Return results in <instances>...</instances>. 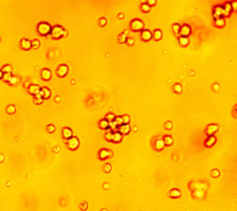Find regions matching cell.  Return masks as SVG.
Segmentation results:
<instances>
[{
  "label": "cell",
  "mask_w": 237,
  "mask_h": 211,
  "mask_svg": "<svg viewBox=\"0 0 237 211\" xmlns=\"http://www.w3.org/2000/svg\"><path fill=\"white\" fill-rule=\"evenodd\" d=\"M130 131H131V128L128 124H122L121 126H120V127L118 128V132H120L121 135L128 134V133L130 132Z\"/></svg>",
  "instance_id": "5bb4252c"
},
{
  "label": "cell",
  "mask_w": 237,
  "mask_h": 211,
  "mask_svg": "<svg viewBox=\"0 0 237 211\" xmlns=\"http://www.w3.org/2000/svg\"><path fill=\"white\" fill-rule=\"evenodd\" d=\"M110 168H111V166L109 164H107V165L104 166V171H106V172H109Z\"/></svg>",
  "instance_id": "7bdbcfd3"
},
{
  "label": "cell",
  "mask_w": 237,
  "mask_h": 211,
  "mask_svg": "<svg viewBox=\"0 0 237 211\" xmlns=\"http://www.w3.org/2000/svg\"><path fill=\"white\" fill-rule=\"evenodd\" d=\"M152 37H154L156 41H159L162 38V33H161L160 30H155L154 32V34L152 35Z\"/></svg>",
  "instance_id": "d4e9b609"
},
{
  "label": "cell",
  "mask_w": 237,
  "mask_h": 211,
  "mask_svg": "<svg viewBox=\"0 0 237 211\" xmlns=\"http://www.w3.org/2000/svg\"><path fill=\"white\" fill-rule=\"evenodd\" d=\"M182 86L181 84L179 83H176L175 85L173 86V91L175 92V93H177V94H180V93H182Z\"/></svg>",
  "instance_id": "e575fe53"
},
{
  "label": "cell",
  "mask_w": 237,
  "mask_h": 211,
  "mask_svg": "<svg viewBox=\"0 0 237 211\" xmlns=\"http://www.w3.org/2000/svg\"><path fill=\"white\" fill-rule=\"evenodd\" d=\"M165 128L166 129H168V130H171V128H172V124H171V122H167L165 124Z\"/></svg>",
  "instance_id": "ee69618b"
},
{
  "label": "cell",
  "mask_w": 237,
  "mask_h": 211,
  "mask_svg": "<svg viewBox=\"0 0 237 211\" xmlns=\"http://www.w3.org/2000/svg\"><path fill=\"white\" fill-rule=\"evenodd\" d=\"M212 175H213V177H218L219 175V173L218 171H212Z\"/></svg>",
  "instance_id": "7dc6e473"
},
{
  "label": "cell",
  "mask_w": 237,
  "mask_h": 211,
  "mask_svg": "<svg viewBox=\"0 0 237 211\" xmlns=\"http://www.w3.org/2000/svg\"><path fill=\"white\" fill-rule=\"evenodd\" d=\"M191 33V28L188 24H184L183 27H181L180 29V32H179V35L180 37H187L188 35H190Z\"/></svg>",
  "instance_id": "8992f818"
},
{
  "label": "cell",
  "mask_w": 237,
  "mask_h": 211,
  "mask_svg": "<svg viewBox=\"0 0 237 211\" xmlns=\"http://www.w3.org/2000/svg\"><path fill=\"white\" fill-rule=\"evenodd\" d=\"M140 9H141V11H142V12L146 13V12H148V11L150 10V7H149V6H148L146 3H144V4H142V5H141Z\"/></svg>",
  "instance_id": "f546056e"
},
{
  "label": "cell",
  "mask_w": 237,
  "mask_h": 211,
  "mask_svg": "<svg viewBox=\"0 0 237 211\" xmlns=\"http://www.w3.org/2000/svg\"><path fill=\"white\" fill-rule=\"evenodd\" d=\"M179 43L182 46H187L189 44V41L187 37H180L179 38Z\"/></svg>",
  "instance_id": "4316f807"
},
{
  "label": "cell",
  "mask_w": 237,
  "mask_h": 211,
  "mask_svg": "<svg viewBox=\"0 0 237 211\" xmlns=\"http://www.w3.org/2000/svg\"><path fill=\"white\" fill-rule=\"evenodd\" d=\"M68 72H69V68L65 64L59 65L58 67V69H57V75L59 77H60V78H64L65 76H67Z\"/></svg>",
  "instance_id": "5b68a950"
},
{
  "label": "cell",
  "mask_w": 237,
  "mask_h": 211,
  "mask_svg": "<svg viewBox=\"0 0 237 211\" xmlns=\"http://www.w3.org/2000/svg\"><path fill=\"white\" fill-rule=\"evenodd\" d=\"M141 38L145 42H148L152 38V33L149 30H143L141 33Z\"/></svg>",
  "instance_id": "7c38bea8"
},
{
  "label": "cell",
  "mask_w": 237,
  "mask_h": 211,
  "mask_svg": "<svg viewBox=\"0 0 237 211\" xmlns=\"http://www.w3.org/2000/svg\"><path fill=\"white\" fill-rule=\"evenodd\" d=\"M64 33H65V29L59 25L54 26L53 28H51V32H50L52 38L55 39V40H58V39H60L61 37H63Z\"/></svg>",
  "instance_id": "6da1fadb"
},
{
  "label": "cell",
  "mask_w": 237,
  "mask_h": 211,
  "mask_svg": "<svg viewBox=\"0 0 237 211\" xmlns=\"http://www.w3.org/2000/svg\"><path fill=\"white\" fill-rule=\"evenodd\" d=\"M164 146H165V145H164L163 140H161V139H158V140H157V141L155 142V148H156V150L161 151V150H162V149L164 148Z\"/></svg>",
  "instance_id": "ffe728a7"
},
{
  "label": "cell",
  "mask_w": 237,
  "mask_h": 211,
  "mask_svg": "<svg viewBox=\"0 0 237 211\" xmlns=\"http://www.w3.org/2000/svg\"><path fill=\"white\" fill-rule=\"evenodd\" d=\"M113 122H114L115 125H116L118 128L122 125V121H121V118L120 117H115V120Z\"/></svg>",
  "instance_id": "d6a6232c"
},
{
  "label": "cell",
  "mask_w": 237,
  "mask_h": 211,
  "mask_svg": "<svg viewBox=\"0 0 237 211\" xmlns=\"http://www.w3.org/2000/svg\"><path fill=\"white\" fill-rule=\"evenodd\" d=\"M80 207L82 209H83V210H85V209L87 208V204L85 203V202H82V204H81V206H80Z\"/></svg>",
  "instance_id": "f6af8a7d"
},
{
  "label": "cell",
  "mask_w": 237,
  "mask_h": 211,
  "mask_svg": "<svg viewBox=\"0 0 237 211\" xmlns=\"http://www.w3.org/2000/svg\"><path fill=\"white\" fill-rule=\"evenodd\" d=\"M39 95H40L43 99H49L50 96H51V92H50V90H49L47 87H43V88L40 89Z\"/></svg>",
  "instance_id": "52a82bcc"
},
{
  "label": "cell",
  "mask_w": 237,
  "mask_h": 211,
  "mask_svg": "<svg viewBox=\"0 0 237 211\" xmlns=\"http://www.w3.org/2000/svg\"><path fill=\"white\" fill-rule=\"evenodd\" d=\"M12 74L11 72H6V73H3L2 80L6 82H11V80H12Z\"/></svg>",
  "instance_id": "603a6c76"
},
{
  "label": "cell",
  "mask_w": 237,
  "mask_h": 211,
  "mask_svg": "<svg viewBox=\"0 0 237 211\" xmlns=\"http://www.w3.org/2000/svg\"><path fill=\"white\" fill-rule=\"evenodd\" d=\"M106 120H107L108 122H112V121H114V120H115V116L112 114H107Z\"/></svg>",
  "instance_id": "ab89813d"
},
{
  "label": "cell",
  "mask_w": 237,
  "mask_h": 211,
  "mask_svg": "<svg viewBox=\"0 0 237 211\" xmlns=\"http://www.w3.org/2000/svg\"><path fill=\"white\" fill-rule=\"evenodd\" d=\"M110 155V152L107 149H102V150H100L99 152V158L100 159H102V160H105V159H107L108 157H109Z\"/></svg>",
  "instance_id": "ac0fdd59"
},
{
  "label": "cell",
  "mask_w": 237,
  "mask_h": 211,
  "mask_svg": "<svg viewBox=\"0 0 237 211\" xmlns=\"http://www.w3.org/2000/svg\"><path fill=\"white\" fill-rule=\"evenodd\" d=\"M6 111H7V113L9 115L11 114H14L16 112V107L14 105H8V107H7V108H6Z\"/></svg>",
  "instance_id": "484cf974"
},
{
  "label": "cell",
  "mask_w": 237,
  "mask_h": 211,
  "mask_svg": "<svg viewBox=\"0 0 237 211\" xmlns=\"http://www.w3.org/2000/svg\"><path fill=\"white\" fill-rule=\"evenodd\" d=\"M146 4H147V5L149 6V7H151V6H154V5H155V4H156V1H155V0H148Z\"/></svg>",
  "instance_id": "bcb514c9"
},
{
  "label": "cell",
  "mask_w": 237,
  "mask_h": 211,
  "mask_svg": "<svg viewBox=\"0 0 237 211\" xmlns=\"http://www.w3.org/2000/svg\"><path fill=\"white\" fill-rule=\"evenodd\" d=\"M121 121H122V124H128L130 122V118L129 116L125 115V116H121Z\"/></svg>",
  "instance_id": "8d00e7d4"
},
{
  "label": "cell",
  "mask_w": 237,
  "mask_h": 211,
  "mask_svg": "<svg viewBox=\"0 0 237 211\" xmlns=\"http://www.w3.org/2000/svg\"><path fill=\"white\" fill-rule=\"evenodd\" d=\"M105 137H106L107 141H108V142H111V141H112V137H113V132H110V131H108V132L106 133Z\"/></svg>",
  "instance_id": "d590c367"
},
{
  "label": "cell",
  "mask_w": 237,
  "mask_h": 211,
  "mask_svg": "<svg viewBox=\"0 0 237 211\" xmlns=\"http://www.w3.org/2000/svg\"><path fill=\"white\" fill-rule=\"evenodd\" d=\"M224 24H225V21L222 18L218 19V20H215V25H216L218 28H221V27H223Z\"/></svg>",
  "instance_id": "83f0119b"
},
{
  "label": "cell",
  "mask_w": 237,
  "mask_h": 211,
  "mask_svg": "<svg viewBox=\"0 0 237 211\" xmlns=\"http://www.w3.org/2000/svg\"><path fill=\"white\" fill-rule=\"evenodd\" d=\"M52 73L50 69H44L43 71H41V78L44 80V81H49L51 79Z\"/></svg>",
  "instance_id": "4fadbf2b"
},
{
  "label": "cell",
  "mask_w": 237,
  "mask_h": 211,
  "mask_svg": "<svg viewBox=\"0 0 237 211\" xmlns=\"http://www.w3.org/2000/svg\"><path fill=\"white\" fill-rule=\"evenodd\" d=\"M2 161H4V157H3V155H0V162H2Z\"/></svg>",
  "instance_id": "c3c4849f"
},
{
  "label": "cell",
  "mask_w": 237,
  "mask_h": 211,
  "mask_svg": "<svg viewBox=\"0 0 237 211\" xmlns=\"http://www.w3.org/2000/svg\"><path fill=\"white\" fill-rule=\"evenodd\" d=\"M46 130H47V132H50V133H52V132H55V126H54L53 124H49L47 125V127H46Z\"/></svg>",
  "instance_id": "60d3db41"
},
{
  "label": "cell",
  "mask_w": 237,
  "mask_h": 211,
  "mask_svg": "<svg viewBox=\"0 0 237 211\" xmlns=\"http://www.w3.org/2000/svg\"><path fill=\"white\" fill-rule=\"evenodd\" d=\"M66 145L67 147L69 148V150H76L77 148L79 147L80 145V142H79V139L77 137H72L69 138V139H68L66 142Z\"/></svg>",
  "instance_id": "3957f363"
},
{
  "label": "cell",
  "mask_w": 237,
  "mask_h": 211,
  "mask_svg": "<svg viewBox=\"0 0 237 211\" xmlns=\"http://www.w3.org/2000/svg\"><path fill=\"white\" fill-rule=\"evenodd\" d=\"M2 76H3V71L0 69V79H2Z\"/></svg>",
  "instance_id": "681fc988"
},
{
  "label": "cell",
  "mask_w": 237,
  "mask_h": 211,
  "mask_svg": "<svg viewBox=\"0 0 237 211\" xmlns=\"http://www.w3.org/2000/svg\"><path fill=\"white\" fill-rule=\"evenodd\" d=\"M223 14H222V17H229L230 14L232 12V3L231 2H227L223 7Z\"/></svg>",
  "instance_id": "ba28073f"
},
{
  "label": "cell",
  "mask_w": 237,
  "mask_h": 211,
  "mask_svg": "<svg viewBox=\"0 0 237 211\" xmlns=\"http://www.w3.org/2000/svg\"><path fill=\"white\" fill-rule=\"evenodd\" d=\"M40 89H41V88H40L38 85H36V84H31V85L28 87V93L30 94H32V95H33V96H35V95L39 94Z\"/></svg>",
  "instance_id": "30bf717a"
},
{
  "label": "cell",
  "mask_w": 237,
  "mask_h": 211,
  "mask_svg": "<svg viewBox=\"0 0 237 211\" xmlns=\"http://www.w3.org/2000/svg\"><path fill=\"white\" fill-rule=\"evenodd\" d=\"M108 128H110V132H112L113 133L114 132H118V127L115 125L114 122H109V125H108Z\"/></svg>",
  "instance_id": "1f68e13d"
},
{
  "label": "cell",
  "mask_w": 237,
  "mask_h": 211,
  "mask_svg": "<svg viewBox=\"0 0 237 211\" xmlns=\"http://www.w3.org/2000/svg\"><path fill=\"white\" fill-rule=\"evenodd\" d=\"M11 71H12V67L10 66V65H6V66L3 67L2 69V71H4V72H11Z\"/></svg>",
  "instance_id": "f35d334b"
},
{
  "label": "cell",
  "mask_w": 237,
  "mask_h": 211,
  "mask_svg": "<svg viewBox=\"0 0 237 211\" xmlns=\"http://www.w3.org/2000/svg\"><path fill=\"white\" fill-rule=\"evenodd\" d=\"M169 195L171 196V198H179L181 196V192L178 189H172V190L170 191Z\"/></svg>",
  "instance_id": "d6986e66"
},
{
  "label": "cell",
  "mask_w": 237,
  "mask_h": 211,
  "mask_svg": "<svg viewBox=\"0 0 237 211\" xmlns=\"http://www.w3.org/2000/svg\"><path fill=\"white\" fill-rule=\"evenodd\" d=\"M108 125H109V122L107 121V120H100L99 123H98V126H99V128H100V129H102V130H107V128H108Z\"/></svg>",
  "instance_id": "cb8c5ba5"
},
{
  "label": "cell",
  "mask_w": 237,
  "mask_h": 211,
  "mask_svg": "<svg viewBox=\"0 0 237 211\" xmlns=\"http://www.w3.org/2000/svg\"><path fill=\"white\" fill-rule=\"evenodd\" d=\"M37 32L42 36L48 35L50 32H51V26H50V24L46 22L39 23L38 26H37Z\"/></svg>",
  "instance_id": "7a4b0ae2"
},
{
  "label": "cell",
  "mask_w": 237,
  "mask_h": 211,
  "mask_svg": "<svg viewBox=\"0 0 237 211\" xmlns=\"http://www.w3.org/2000/svg\"><path fill=\"white\" fill-rule=\"evenodd\" d=\"M163 143H164V145H167V146H171V145L173 144V139H172V137L170 136V135H166L163 138Z\"/></svg>",
  "instance_id": "7402d4cb"
},
{
  "label": "cell",
  "mask_w": 237,
  "mask_h": 211,
  "mask_svg": "<svg viewBox=\"0 0 237 211\" xmlns=\"http://www.w3.org/2000/svg\"><path fill=\"white\" fill-rule=\"evenodd\" d=\"M39 46H40V42L37 39H34V40H33L31 42V46L33 47V48H38Z\"/></svg>",
  "instance_id": "836d02e7"
},
{
  "label": "cell",
  "mask_w": 237,
  "mask_h": 211,
  "mask_svg": "<svg viewBox=\"0 0 237 211\" xmlns=\"http://www.w3.org/2000/svg\"><path fill=\"white\" fill-rule=\"evenodd\" d=\"M62 136H63L64 139H69V138L72 137V129L69 128H64L62 130Z\"/></svg>",
  "instance_id": "2e32d148"
},
{
  "label": "cell",
  "mask_w": 237,
  "mask_h": 211,
  "mask_svg": "<svg viewBox=\"0 0 237 211\" xmlns=\"http://www.w3.org/2000/svg\"><path fill=\"white\" fill-rule=\"evenodd\" d=\"M215 143H216V137L215 136H209L206 140V142H205V146L211 147V146H213L215 145Z\"/></svg>",
  "instance_id": "e0dca14e"
},
{
  "label": "cell",
  "mask_w": 237,
  "mask_h": 211,
  "mask_svg": "<svg viewBox=\"0 0 237 211\" xmlns=\"http://www.w3.org/2000/svg\"><path fill=\"white\" fill-rule=\"evenodd\" d=\"M131 28L133 32H141L144 30V23L140 20H133L131 22Z\"/></svg>",
  "instance_id": "277c9868"
},
{
  "label": "cell",
  "mask_w": 237,
  "mask_h": 211,
  "mask_svg": "<svg viewBox=\"0 0 237 211\" xmlns=\"http://www.w3.org/2000/svg\"><path fill=\"white\" fill-rule=\"evenodd\" d=\"M106 23H107V20H106L105 18H102V19H100L99 20V25L100 26H102L103 27V26L106 25Z\"/></svg>",
  "instance_id": "b9f144b4"
},
{
  "label": "cell",
  "mask_w": 237,
  "mask_h": 211,
  "mask_svg": "<svg viewBox=\"0 0 237 211\" xmlns=\"http://www.w3.org/2000/svg\"><path fill=\"white\" fill-rule=\"evenodd\" d=\"M43 101H44V99L40 96V95H39V94H37V95H35V96H33V103H34V104L40 105V104L43 103Z\"/></svg>",
  "instance_id": "f1b7e54d"
},
{
  "label": "cell",
  "mask_w": 237,
  "mask_h": 211,
  "mask_svg": "<svg viewBox=\"0 0 237 211\" xmlns=\"http://www.w3.org/2000/svg\"><path fill=\"white\" fill-rule=\"evenodd\" d=\"M21 47L23 50H29L31 48V41H29L28 39H22L21 41Z\"/></svg>",
  "instance_id": "9a60e30c"
},
{
  "label": "cell",
  "mask_w": 237,
  "mask_h": 211,
  "mask_svg": "<svg viewBox=\"0 0 237 211\" xmlns=\"http://www.w3.org/2000/svg\"><path fill=\"white\" fill-rule=\"evenodd\" d=\"M180 29H181V26L179 25L178 23H175V24H173V26H172V30H173V32L176 33V34H178L179 33Z\"/></svg>",
  "instance_id": "74e56055"
},
{
  "label": "cell",
  "mask_w": 237,
  "mask_h": 211,
  "mask_svg": "<svg viewBox=\"0 0 237 211\" xmlns=\"http://www.w3.org/2000/svg\"><path fill=\"white\" fill-rule=\"evenodd\" d=\"M222 14H223V8L221 6H217L214 8V12H213V17L215 20L222 18Z\"/></svg>",
  "instance_id": "8fae6325"
},
{
  "label": "cell",
  "mask_w": 237,
  "mask_h": 211,
  "mask_svg": "<svg viewBox=\"0 0 237 211\" xmlns=\"http://www.w3.org/2000/svg\"><path fill=\"white\" fill-rule=\"evenodd\" d=\"M121 140H122V135L120 134V132H114L113 133V137H112V142L113 143H116V144H118V143L121 142Z\"/></svg>",
  "instance_id": "44dd1931"
},
{
  "label": "cell",
  "mask_w": 237,
  "mask_h": 211,
  "mask_svg": "<svg viewBox=\"0 0 237 211\" xmlns=\"http://www.w3.org/2000/svg\"><path fill=\"white\" fill-rule=\"evenodd\" d=\"M218 130H219V127L217 124H209L206 128V133L209 136H213V134H215L218 132Z\"/></svg>",
  "instance_id": "9c48e42d"
},
{
  "label": "cell",
  "mask_w": 237,
  "mask_h": 211,
  "mask_svg": "<svg viewBox=\"0 0 237 211\" xmlns=\"http://www.w3.org/2000/svg\"><path fill=\"white\" fill-rule=\"evenodd\" d=\"M118 41H119L120 44H124L127 41V37H126V35H125L124 33H120V35H119V37H118Z\"/></svg>",
  "instance_id": "4dcf8cb0"
}]
</instances>
